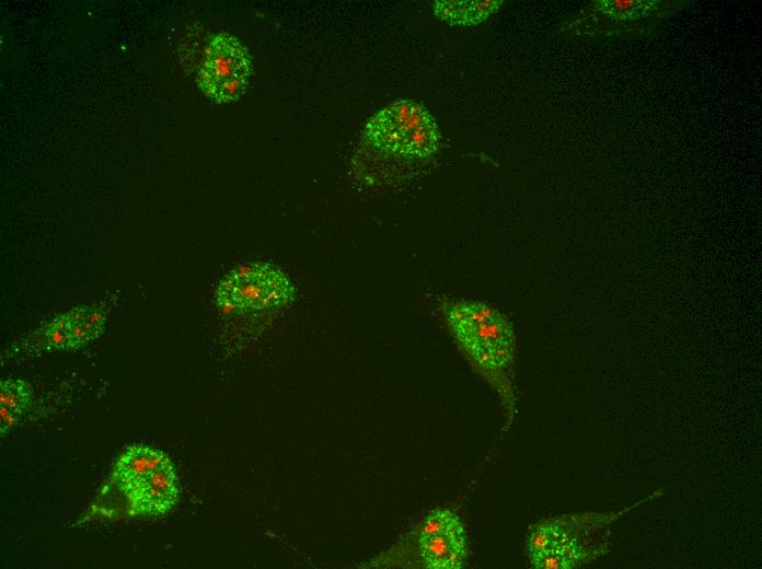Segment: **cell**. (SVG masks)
I'll return each instance as SVG.
<instances>
[{"label": "cell", "instance_id": "3957f363", "mask_svg": "<svg viewBox=\"0 0 762 569\" xmlns=\"http://www.w3.org/2000/svg\"><path fill=\"white\" fill-rule=\"evenodd\" d=\"M361 146L380 158L422 169L437 156L440 132L423 104L399 100L368 119L361 131Z\"/></svg>", "mask_w": 762, "mask_h": 569}, {"label": "cell", "instance_id": "7a4b0ae2", "mask_svg": "<svg viewBox=\"0 0 762 569\" xmlns=\"http://www.w3.org/2000/svg\"><path fill=\"white\" fill-rule=\"evenodd\" d=\"M657 493L621 511L585 512L541 520L530 527L527 536L530 565L541 569H570L599 559L611 549L613 524Z\"/></svg>", "mask_w": 762, "mask_h": 569}, {"label": "cell", "instance_id": "4fadbf2b", "mask_svg": "<svg viewBox=\"0 0 762 569\" xmlns=\"http://www.w3.org/2000/svg\"><path fill=\"white\" fill-rule=\"evenodd\" d=\"M616 9L619 10H626L631 5H633L634 1L633 0H617L614 2Z\"/></svg>", "mask_w": 762, "mask_h": 569}, {"label": "cell", "instance_id": "52a82bcc", "mask_svg": "<svg viewBox=\"0 0 762 569\" xmlns=\"http://www.w3.org/2000/svg\"><path fill=\"white\" fill-rule=\"evenodd\" d=\"M132 515H162L176 504L180 481L175 466L168 456L154 469L141 476L123 491Z\"/></svg>", "mask_w": 762, "mask_h": 569}, {"label": "cell", "instance_id": "30bf717a", "mask_svg": "<svg viewBox=\"0 0 762 569\" xmlns=\"http://www.w3.org/2000/svg\"><path fill=\"white\" fill-rule=\"evenodd\" d=\"M70 350V321L68 312L62 313L23 340L22 351L28 356Z\"/></svg>", "mask_w": 762, "mask_h": 569}, {"label": "cell", "instance_id": "8992f818", "mask_svg": "<svg viewBox=\"0 0 762 569\" xmlns=\"http://www.w3.org/2000/svg\"><path fill=\"white\" fill-rule=\"evenodd\" d=\"M420 558L427 568L460 569L467 555L466 534L459 515L437 508L423 521L418 535Z\"/></svg>", "mask_w": 762, "mask_h": 569}, {"label": "cell", "instance_id": "6da1fadb", "mask_svg": "<svg viewBox=\"0 0 762 569\" xmlns=\"http://www.w3.org/2000/svg\"><path fill=\"white\" fill-rule=\"evenodd\" d=\"M436 313L465 357L512 406L516 338L507 317L484 302L450 297L437 300Z\"/></svg>", "mask_w": 762, "mask_h": 569}, {"label": "cell", "instance_id": "7c38bea8", "mask_svg": "<svg viewBox=\"0 0 762 569\" xmlns=\"http://www.w3.org/2000/svg\"><path fill=\"white\" fill-rule=\"evenodd\" d=\"M501 1H435L432 10L439 19L453 25H475L485 21Z\"/></svg>", "mask_w": 762, "mask_h": 569}, {"label": "cell", "instance_id": "5b68a950", "mask_svg": "<svg viewBox=\"0 0 762 569\" xmlns=\"http://www.w3.org/2000/svg\"><path fill=\"white\" fill-rule=\"evenodd\" d=\"M252 70L246 47L230 34L217 33L204 50L197 84L211 102L229 104L245 93Z\"/></svg>", "mask_w": 762, "mask_h": 569}, {"label": "cell", "instance_id": "9c48e42d", "mask_svg": "<svg viewBox=\"0 0 762 569\" xmlns=\"http://www.w3.org/2000/svg\"><path fill=\"white\" fill-rule=\"evenodd\" d=\"M33 391L28 382L22 379H7L0 385V430L1 436L15 429L28 413Z\"/></svg>", "mask_w": 762, "mask_h": 569}, {"label": "cell", "instance_id": "ba28073f", "mask_svg": "<svg viewBox=\"0 0 762 569\" xmlns=\"http://www.w3.org/2000/svg\"><path fill=\"white\" fill-rule=\"evenodd\" d=\"M168 455L150 445L132 444L117 457L113 467V480L124 491L141 476L154 469Z\"/></svg>", "mask_w": 762, "mask_h": 569}, {"label": "cell", "instance_id": "277c9868", "mask_svg": "<svg viewBox=\"0 0 762 569\" xmlns=\"http://www.w3.org/2000/svg\"><path fill=\"white\" fill-rule=\"evenodd\" d=\"M217 304L235 311H269L292 302L295 288L288 276L266 262L241 265L227 272L215 291Z\"/></svg>", "mask_w": 762, "mask_h": 569}, {"label": "cell", "instance_id": "8fae6325", "mask_svg": "<svg viewBox=\"0 0 762 569\" xmlns=\"http://www.w3.org/2000/svg\"><path fill=\"white\" fill-rule=\"evenodd\" d=\"M70 321V350L96 339L104 330L107 310L101 305H81L68 311Z\"/></svg>", "mask_w": 762, "mask_h": 569}]
</instances>
